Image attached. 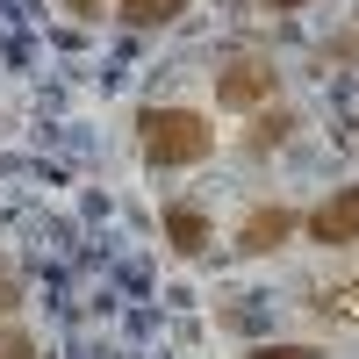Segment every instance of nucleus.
<instances>
[{"label": "nucleus", "instance_id": "423d86ee", "mask_svg": "<svg viewBox=\"0 0 359 359\" xmlns=\"http://www.w3.org/2000/svg\"><path fill=\"white\" fill-rule=\"evenodd\" d=\"M194 0H115V22H130V29H165L180 22Z\"/></svg>", "mask_w": 359, "mask_h": 359}, {"label": "nucleus", "instance_id": "9d476101", "mask_svg": "<svg viewBox=\"0 0 359 359\" xmlns=\"http://www.w3.org/2000/svg\"><path fill=\"white\" fill-rule=\"evenodd\" d=\"M245 359H323L316 345H252Z\"/></svg>", "mask_w": 359, "mask_h": 359}, {"label": "nucleus", "instance_id": "f8f14e48", "mask_svg": "<svg viewBox=\"0 0 359 359\" xmlns=\"http://www.w3.org/2000/svg\"><path fill=\"white\" fill-rule=\"evenodd\" d=\"M72 15H101V0H72Z\"/></svg>", "mask_w": 359, "mask_h": 359}, {"label": "nucleus", "instance_id": "f257e3e1", "mask_svg": "<svg viewBox=\"0 0 359 359\" xmlns=\"http://www.w3.org/2000/svg\"><path fill=\"white\" fill-rule=\"evenodd\" d=\"M137 144H144V158L158 172H180V165H201L216 151V130H208V115H194V108H144L137 115Z\"/></svg>", "mask_w": 359, "mask_h": 359}, {"label": "nucleus", "instance_id": "f03ea898", "mask_svg": "<svg viewBox=\"0 0 359 359\" xmlns=\"http://www.w3.org/2000/svg\"><path fill=\"white\" fill-rule=\"evenodd\" d=\"M273 94H280V72L266 65V57H230V65L216 72V101L230 115H252V108H266Z\"/></svg>", "mask_w": 359, "mask_h": 359}, {"label": "nucleus", "instance_id": "7ed1b4c3", "mask_svg": "<svg viewBox=\"0 0 359 359\" xmlns=\"http://www.w3.org/2000/svg\"><path fill=\"white\" fill-rule=\"evenodd\" d=\"M294 230H302V216H294L287 201H259L252 216L237 223V237H230V252H237V259H273V252L287 245Z\"/></svg>", "mask_w": 359, "mask_h": 359}, {"label": "nucleus", "instance_id": "20e7f679", "mask_svg": "<svg viewBox=\"0 0 359 359\" xmlns=\"http://www.w3.org/2000/svg\"><path fill=\"white\" fill-rule=\"evenodd\" d=\"M302 230H309V245H323V252H345V245H359V187H338V194H323L309 216H302Z\"/></svg>", "mask_w": 359, "mask_h": 359}, {"label": "nucleus", "instance_id": "1a4fd4ad", "mask_svg": "<svg viewBox=\"0 0 359 359\" xmlns=\"http://www.w3.org/2000/svg\"><path fill=\"white\" fill-rule=\"evenodd\" d=\"M15 309H22V280H15V266L0 259V323H8Z\"/></svg>", "mask_w": 359, "mask_h": 359}, {"label": "nucleus", "instance_id": "0eeeda50", "mask_svg": "<svg viewBox=\"0 0 359 359\" xmlns=\"http://www.w3.org/2000/svg\"><path fill=\"white\" fill-rule=\"evenodd\" d=\"M280 137H294V115H287V108H259L252 130H245V151H273Z\"/></svg>", "mask_w": 359, "mask_h": 359}, {"label": "nucleus", "instance_id": "6e6552de", "mask_svg": "<svg viewBox=\"0 0 359 359\" xmlns=\"http://www.w3.org/2000/svg\"><path fill=\"white\" fill-rule=\"evenodd\" d=\"M0 359H36V338L15 331V323H0Z\"/></svg>", "mask_w": 359, "mask_h": 359}, {"label": "nucleus", "instance_id": "9b49d317", "mask_svg": "<svg viewBox=\"0 0 359 359\" xmlns=\"http://www.w3.org/2000/svg\"><path fill=\"white\" fill-rule=\"evenodd\" d=\"M259 8H273V15H287V8H309V0H259Z\"/></svg>", "mask_w": 359, "mask_h": 359}, {"label": "nucleus", "instance_id": "39448f33", "mask_svg": "<svg viewBox=\"0 0 359 359\" xmlns=\"http://www.w3.org/2000/svg\"><path fill=\"white\" fill-rule=\"evenodd\" d=\"M165 245H172V259H201L208 245H216V223H208L201 208L172 201V208H165Z\"/></svg>", "mask_w": 359, "mask_h": 359}]
</instances>
